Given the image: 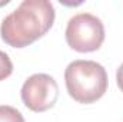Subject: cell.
<instances>
[{"mask_svg": "<svg viewBox=\"0 0 123 122\" xmlns=\"http://www.w3.org/2000/svg\"><path fill=\"white\" fill-rule=\"evenodd\" d=\"M55 17L56 12L49 0H23L3 19L0 36L12 47H26L50 30Z\"/></svg>", "mask_w": 123, "mask_h": 122, "instance_id": "obj_1", "label": "cell"}, {"mask_svg": "<svg viewBox=\"0 0 123 122\" xmlns=\"http://www.w3.org/2000/svg\"><path fill=\"white\" fill-rule=\"evenodd\" d=\"M12 73H13V63L6 52L0 50V82L7 79Z\"/></svg>", "mask_w": 123, "mask_h": 122, "instance_id": "obj_6", "label": "cell"}, {"mask_svg": "<svg viewBox=\"0 0 123 122\" xmlns=\"http://www.w3.org/2000/svg\"><path fill=\"white\" fill-rule=\"evenodd\" d=\"M0 122H26L22 112L10 105H0Z\"/></svg>", "mask_w": 123, "mask_h": 122, "instance_id": "obj_5", "label": "cell"}, {"mask_svg": "<svg viewBox=\"0 0 123 122\" xmlns=\"http://www.w3.org/2000/svg\"><path fill=\"white\" fill-rule=\"evenodd\" d=\"M64 82L69 95L79 103H93L107 91L106 69L94 61L70 62L64 70Z\"/></svg>", "mask_w": 123, "mask_h": 122, "instance_id": "obj_2", "label": "cell"}, {"mask_svg": "<svg viewBox=\"0 0 123 122\" xmlns=\"http://www.w3.org/2000/svg\"><path fill=\"white\" fill-rule=\"evenodd\" d=\"M116 81H117V86H119V89L123 92V63L117 68V72H116Z\"/></svg>", "mask_w": 123, "mask_h": 122, "instance_id": "obj_7", "label": "cell"}, {"mask_svg": "<svg viewBox=\"0 0 123 122\" xmlns=\"http://www.w3.org/2000/svg\"><path fill=\"white\" fill-rule=\"evenodd\" d=\"M67 45L80 53L97 50L105 42L103 22L92 13H77L69 22L66 27Z\"/></svg>", "mask_w": 123, "mask_h": 122, "instance_id": "obj_3", "label": "cell"}, {"mask_svg": "<svg viewBox=\"0 0 123 122\" xmlns=\"http://www.w3.org/2000/svg\"><path fill=\"white\" fill-rule=\"evenodd\" d=\"M22 101L33 112H44L55 106L59 98V86L53 76L47 73H34L22 86Z\"/></svg>", "mask_w": 123, "mask_h": 122, "instance_id": "obj_4", "label": "cell"}]
</instances>
